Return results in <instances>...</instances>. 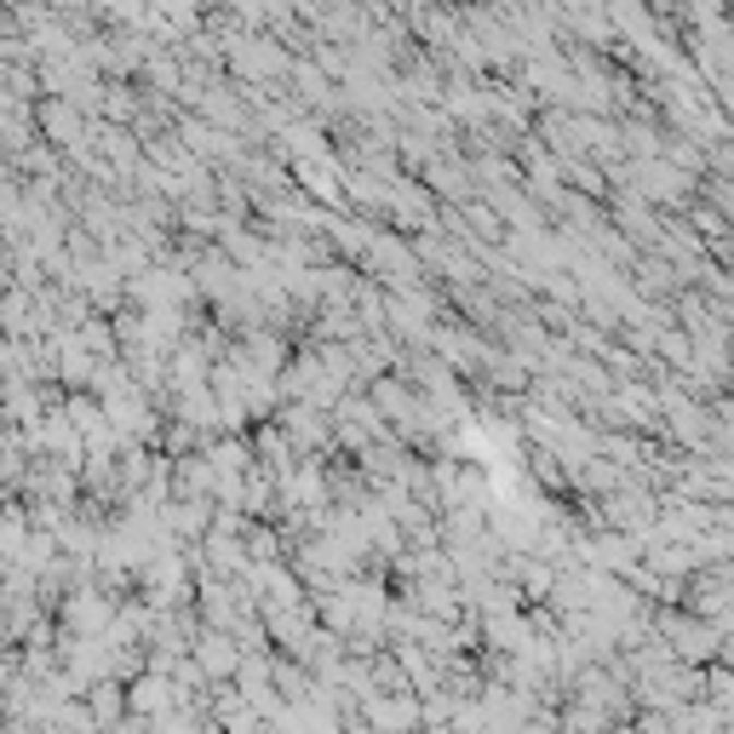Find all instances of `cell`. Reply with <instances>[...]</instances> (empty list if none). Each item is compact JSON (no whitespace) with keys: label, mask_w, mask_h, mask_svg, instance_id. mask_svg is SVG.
I'll list each match as a JSON object with an SVG mask.
<instances>
[{"label":"cell","mask_w":734,"mask_h":734,"mask_svg":"<svg viewBox=\"0 0 734 734\" xmlns=\"http://www.w3.org/2000/svg\"><path fill=\"white\" fill-rule=\"evenodd\" d=\"M368 723L380 729V734L413 729V723H419V706H413V700H380V695H368Z\"/></svg>","instance_id":"6da1fadb"},{"label":"cell","mask_w":734,"mask_h":734,"mask_svg":"<svg viewBox=\"0 0 734 734\" xmlns=\"http://www.w3.org/2000/svg\"><path fill=\"white\" fill-rule=\"evenodd\" d=\"M172 706H178V695H167V683H161V677L132 683V718H167Z\"/></svg>","instance_id":"7a4b0ae2"}]
</instances>
